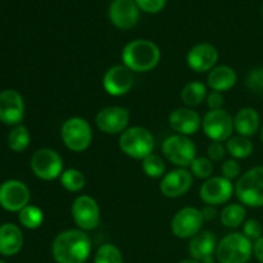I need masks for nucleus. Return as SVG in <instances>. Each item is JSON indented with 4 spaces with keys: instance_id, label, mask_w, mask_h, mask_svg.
<instances>
[{
    "instance_id": "f257e3e1",
    "label": "nucleus",
    "mask_w": 263,
    "mask_h": 263,
    "mask_svg": "<svg viewBox=\"0 0 263 263\" xmlns=\"http://www.w3.org/2000/svg\"><path fill=\"white\" fill-rule=\"evenodd\" d=\"M90 253L91 240L81 229L62 231L51 244V254L57 263H85Z\"/></svg>"
},
{
    "instance_id": "f03ea898",
    "label": "nucleus",
    "mask_w": 263,
    "mask_h": 263,
    "mask_svg": "<svg viewBox=\"0 0 263 263\" xmlns=\"http://www.w3.org/2000/svg\"><path fill=\"white\" fill-rule=\"evenodd\" d=\"M123 66L133 72H148L161 61V50L153 41L145 39L130 41L122 50Z\"/></svg>"
},
{
    "instance_id": "7ed1b4c3",
    "label": "nucleus",
    "mask_w": 263,
    "mask_h": 263,
    "mask_svg": "<svg viewBox=\"0 0 263 263\" xmlns=\"http://www.w3.org/2000/svg\"><path fill=\"white\" fill-rule=\"evenodd\" d=\"M253 254V244L244 234L233 233L218 243L216 257L220 263H248Z\"/></svg>"
},
{
    "instance_id": "20e7f679",
    "label": "nucleus",
    "mask_w": 263,
    "mask_h": 263,
    "mask_svg": "<svg viewBox=\"0 0 263 263\" xmlns=\"http://www.w3.org/2000/svg\"><path fill=\"white\" fill-rule=\"evenodd\" d=\"M120 148L127 157L134 159L146 158L153 153L154 138L152 133L140 126H134L123 131L120 136Z\"/></svg>"
},
{
    "instance_id": "39448f33",
    "label": "nucleus",
    "mask_w": 263,
    "mask_h": 263,
    "mask_svg": "<svg viewBox=\"0 0 263 263\" xmlns=\"http://www.w3.org/2000/svg\"><path fill=\"white\" fill-rule=\"evenodd\" d=\"M236 198L248 207H263V167L247 171L235 185Z\"/></svg>"
},
{
    "instance_id": "423d86ee",
    "label": "nucleus",
    "mask_w": 263,
    "mask_h": 263,
    "mask_svg": "<svg viewBox=\"0 0 263 263\" xmlns=\"http://www.w3.org/2000/svg\"><path fill=\"white\" fill-rule=\"evenodd\" d=\"M61 136L64 145L72 152H85L92 141V130L85 118L72 117L64 121L61 128Z\"/></svg>"
},
{
    "instance_id": "0eeeda50",
    "label": "nucleus",
    "mask_w": 263,
    "mask_h": 263,
    "mask_svg": "<svg viewBox=\"0 0 263 263\" xmlns=\"http://www.w3.org/2000/svg\"><path fill=\"white\" fill-rule=\"evenodd\" d=\"M164 158L180 168L190 167L197 158V146L192 139L184 135L168 136L162 145Z\"/></svg>"
},
{
    "instance_id": "6e6552de",
    "label": "nucleus",
    "mask_w": 263,
    "mask_h": 263,
    "mask_svg": "<svg viewBox=\"0 0 263 263\" xmlns=\"http://www.w3.org/2000/svg\"><path fill=\"white\" fill-rule=\"evenodd\" d=\"M30 164L35 176L44 181L58 179L63 172V159L55 151L49 148L36 151Z\"/></svg>"
},
{
    "instance_id": "1a4fd4ad",
    "label": "nucleus",
    "mask_w": 263,
    "mask_h": 263,
    "mask_svg": "<svg viewBox=\"0 0 263 263\" xmlns=\"http://www.w3.org/2000/svg\"><path fill=\"white\" fill-rule=\"evenodd\" d=\"M202 128L212 141L229 140L234 133V118L225 109L210 110L202 120Z\"/></svg>"
},
{
    "instance_id": "9d476101",
    "label": "nucleus",
    "mask_w": 263,
    "mask_h": 263,
    "mask_svg": "<svg viewBox=\"0 0 263 263\" xmlns=\"http://www.w3.org/2000/svg\"><path fill=\"white\" fill-rule=\"evenodd\" d=\"M71 215L81 230L89 231L98 228L100 222V208L97 200L89 195H80L73 200Z\"/></svg>"
},
{
    "instance_id": "9b49d317",
    "label": "nucleus",
    "mask_w": 263,
    "mask_h": 263,
    "mask_svg": "<svg viewBox=\"0 0 263 263\" xmlns=\"http://www.w3.org/2000/svg\"><path fill=\"white\" fill-rule=\"evenodd\" d=\"M203 218L200 210L194 207H185L174 216L171 222V230L174 235L180 239H192L202 231Z\"/></svg>"
},
{
    "instance_id": "f8f14e48",
    "label": "nucleus",
    "mask_w": 263,
    "mask_h": 263,
    "mask_svg": "<svg viewBox=\"0 0 263 263\" xmlns=\"http://www.w3.org/2000/svg\"><path fill=\"white\" fill-rule=\"evenodd\" d=\"M128 122H130V110L118 105L103 108L95 117L98 128L108 135L122 134L123 131L127 130Z\"/></svg>"
},
{
    "instance_id": "ddd939ff",
    "label": "nucleus",
    "mask_w": 263,
    "mask_h": 263,
    "mask_svg": "<svg viewBox=\"0 0 263 263\" xmlns=\"http://www.w3.org/2000/svg\"><path fill=\"white\" fill-rule=\"evenodd\" d=\"M30 202V190L18 180H8L0 186V204L10 212H21Z\"/></svg>"
},
{
    "instance_id": "4468645a",
    "label": "nucleus",
    "mask_w": 263,
    "mask_h": 263,
    "mask_svg": "<svg viewBox=\"0 0 263 263\" xmlns=\"http://www.w3.org/2000/svg\"><path fill=\"white\" fill-rule=\"evenodd\" d=\"M234 194V185L223 176L210 177L200 186V199L208 205H220L230 200Z\"/></svg>"
},
{
    "instance_id": "2eb2a0df",
    "label": "nucleus",
    "mask_w": 263,
    "mask_h": 263,
    "mask_svg": "<svg viewBox=\"0 0 263 263\" xmlns=\"http://www.w3.org/2000/svg\"><path fill=\"white\" fill-rule=\"evenodd\" d=\"M135 0H113L109 5V20L121 30H130L138 23L140 12Z\"/></svg>"
},
{
    "instance_id": "dca6fc26",
    "label": "nucleus",
    "mask_w": 263,
    "mask_h": 263,
    "mask_svg": "<svg viewBox=\"0 0 263 263\" xmlns=\"http://www.w3.org/2000/svg\"><path fill=\"white\" fill-rule=\"evenodd\" d=\"M134 86L133 71L126 66H113L103 77V87L112 97H122Z\"/></svg>"
},
{
    "instance_id": "f3484780",
    "label": "nucleus",
    "mask_w": 263,
    "mask_h": 263,
    "mask_svg": "<svg viewBox=\"0 0 263 263\" xmlns=\"http://www.w3.org/2000/svg\"><path fill=\"white\" fill-rule=\"evenodd\" d=\"M25 117V103L18 91L12 89L0 92V121L5 125H20Z\"/></svg>"
},
{
    "instance_id": "a211bd4d",
    "label": "nucleus",
    "mask_w": 263,
    "mask_h": 263,
    "mask_svg": "<svg viewBox=\"0 0 263 263\" xmlns=\"http://www.w3.org/2000/svg\"><path fill=\"white\" fill-rule=\"evenodd\" d=\"M193 185V175L185 168L172 170L159 184V190L167 198H180L186 194Z\"/></svg>"
},
{
    "instance_id": "6ab92c4d",
    "label": "nucleus",
    "mask_w": 263,
    "mask_h": 263,
    "mask_svg": "<svg viewBox=\"0 0 263 263\" xmlns=\"http://www.w3.org/2000/svg\"><path fill=\"white\" fill-rule=\"evenodd\" d=\"M218 61V51L212 44L203 43L193 46L186 57L187 66L198 73L212 71Z\"/></svg>"
},
{
    "instance_id": "aec40b11",
    "label": "nucleus",
    "mask_w": 263,
    "mask_h": 263,
    "mask_svg": "<svg viewBox=\"0 0 263 263\" xmlns=\"http://www.w3.org/2000/svg\"><path fill=\"white\" fill-rule=\"evenodd\" d=\"M170 126L179 135H194L202 127V118L190 108H177L168 117Z\"/></svg>"
},
{
    "instance_id": "412c9836",
    "label": "nucleus",
    "mask_w": 263,
    "mask_h": 263,
    "mask_svg": "<svg viewBox=\"0 0 263 263\" xmlns=\"http://www.w3.org/2000/svg\"><path fill=\"white\" fill-rule=\"evenodd\" d=\"M217 239L210 230H203L193 236L189 243V254L192 258L202 262L207 257L213 256L217 249Z\"/></svg>"
},
{
    "instance_id": "4be33fe9",
    "label": "nucleus",
    "mask_w": 263,
    "mask_h": 263,
    "mask_svg": "<svg viewBox=\"0 0 263 263\" xmlns=\"http://www.w3.org/2000/svg\"><path fill=\"white\" fill-rule=\"evenodd\" d=\"M23 234L20 228L13 223H4L0 226V254L14 256L22 249Z\"/></svg>"
},
{
    "instance_id": "5701e85b",
    "label": "nucleus",
    "mask_w": 263,
    "mask_h": 263,
    "mask_svg": "<svg viewBox=\"0 0 263 263\" xmlns=\"http://www.w3.org/2000/svg\"><path fill=\"white\" fill-rule=\"evenodd\" d=\"M259 122H261V118L254 108H241L234 117V128L236 130L238 135L251 138V136L256 135V133L258 131Z\"/></svg>"
},
{
    "instance_id": "b1692460",
    "label": "nucleus",
    "mask_w": 263,
    "mask_h": 263,
    "mask_svg": "<svg viewBox=\"0 0 263 263\" xmlns=\"http://www.w3.org/2000/svg\"><path fill=\"white\" fill-rule=\"evenodd\" d=\"M236 72L229 66L215 67L207 77V84L213 91H228L231 90L236 84Z\"/></svg>"
},
{
    "instance_id": "393cba45",
    "label": "nucleus",
    "mask_w": 263,
    "mask_h": 263,
    "mask_svg": "<svg viewBox=\"0 0 263 263\" xmlns=\"http://www.w3.org/2000/svg\"><path fill=\"white\" fill-rule=\"evenodd\" d=\"M204 99H207V87L200 81L189 82L181 91V100L187 107H197Z\"/></svg>"
},
{
    "instance_id": "a878e982",
    "label": "nucleus",
    "mask_w": 263,
    "mask_h": 263,
    "mask_svg": "<svg viewBox=\"0 0 263 263\" xmlns=\"http://www.w3.org/2000/svg\"><path fill=\"white\" fill-rule=\"evenodd\" d=\"M246 207L243 204H239V203L226 205L220 213L221 223L226 228H238V226L243 225L246 222Z\"/></svg>"
},
{
    "instance_id": "bb28decb",
    "label": "nucleus",
    "mask_w": 263,
    "mask_h": 263,
    "mask_svg": "<svg viewBox=\"0 0 263 263\" xmlns=\"http://www.w3.org/2000/svg\"><path fill=\"white\" fill-rule=\"evenodd\" d=\"M226 149L235 159H246L253 153V143L246 136H231L226 143Z\"/></svg>"
},
{
    "instance_id": "cd10ccee",
    "label": "nucleus",
    "mask_w": 263,
    "mask_h": 263,
    "mask_svg": "<svg viewBox=\"0 0 263 263\" xmlns=\"http://www.w3.org/2000/svg\"><path fill=\"white\" fill-rule=\"evenodd\" d=\"M30 133H28L27 127L23 125L15 126L8 136V145L13 152H17V153H21L25 149H27V146L30 145Z\"/></svg>"
},
{
    "instance_id": "c85d7f7f",
    "label": "nucleus",
    "mask_w": 263,
    "mask_h": 263,
    "mask_svg": "<svg viewBox=\"0 0 263 263\" xmlns=\"http://www.w3.org/2000/svg\"><path fill=\"white\" fill-rule=\"evenodd\" d=\"M61 184L68 192L77 193L84 189L85 184H86V179H85L84 174L81 171L76 168H71L62 172Z\"/></svg>"
},
{
    "instance_id": "c756f323",
    "label": "nucleus",
    "mask_w": 263,
    "mask_h": 263,
    "mask_svg": "<svg viewBox=\"0 0 263 263\" xmlns=\"http://www.w3.org/2000/svg\"><path fill=\"white\" fill-rule=\"evenodd\" d=\"M18 218L26 229L35 230V229L40 228L41 223H43L44 213L40 208L35 207V205H27L21 211Z\"/></svg>"
},
{
    "instance_id": "7c9ffc66",
    "label": "nucleus",
    "mask_w": 263,
    "mask_h": 263,
    "mask_svg": "<svg viewBox=\"0 0 263 263\" xmlns=\"http://www.w3.org/2000/svg\"><path fill=\"white\" fill-rule=\"evenodd\" d=\"M143 171L145 175L152 179H158V177L163 176L164 171H166V166H164V161L162 157L158 154L152 153L146 158L143 159Z\"/></svg>"
},
{
    "instance_id": "2f4dec72",
    "label": "nucleus",
    "mask_w": 263,
    "mask_h": 263,
    "mask_svg": "<svg viewBox=\"0 0 263 263\" xmlns=\"http://www.w3.org/2000/svg\"><path fill=\"white\" fill-rule=\"evenodd\" d=\"M94 263H123V257L116 246L103 244L95 254Z\"/></svg>"
},
{
    "instance_id": "473e14b6",
    "label": "nucleus",
    "mask_w": 263,
    "mask_h": 263,
    "mask_svg": "<svg viewBox=\"0 0 263 263\" xmlns=\"http://www.w3.org/2000/svg\"><path fill=\"white\" fill-rule=\"evenodd\" d=\"M190 170H192L193 176L198 177V179L208 180L213 174V163L210 158L197 157L190 164Z\"/></svg>"
},
{
    "instance_id": "72a5a7b5",
    "label": "nucleus",
    "mask_w": 263,
    "mask_h": 263,
    "mask_svg": "<svg viewBox=\"0 0 263 263\" xmlns=\"http://www.w3.org/2000/svg\"><path fill=\"white\" fill-rule=\"evenodd\" d=\"M247 86L256 94H263V67L253 68L247 77Z\"/></svg>"
},
{
    "instance_id": "f704fd0d",
    "label": "nucleus",
    "mask_w": 263,
    "mask_h": 263,
    "mask_svg": "<svg viewBox=\"0 0 263 263\" xmlns=\"http://www.w3.org/2000/svg\"><path fill=\"white\" fill-rule=\"evenodd\" d=\"M243 234L249 239V240L256 241L257 239L263 236V229L261 222L257 220H253V218L247 220L246 222L243 223Z\"/></svg>"
},
{
    "instance_id": "c9c22d12",
    "label": "nucleus",
    "mask_w": 263,
    "mask_h": 263,
    "mask_svg": "<svg viewBox=\"0 0 263 263\" xmlns=\"http://www.w3.org/2000/svg\"><path fill=\"white\" fill-rule=\"evenodd\" d=\"M240 171L241 167L236 159H228V161L223 162L222 166H221V174H222V176L225 177V179L230 180V181H233L234 179L239 177Z\"/></svg>"
},
{
    "instance_id": "e433bc0d",
    "label": "nucleus",
    "mask_w": 263,
    "mask_h": 263,
    "mask_svg": "<svg viewBox=\"0 0 263 263\" xmlns=\"http://www.w3.org/2000/svg\"><path fill=\"white\" fill-rule=\"evenodd\" d=\"M139 9L146 13H158L166 5V0H135Z\"/></svg>"
},
{
    "instance_id": "4c0bfd02",
    "label": "nucleus",
    "mask_w": 263,
    "mask_h": 263,
    "mask_svg": "<svg viewBox=\"0 0 263 263\" xmlns=\"http://www.w3.org/2000/svg\"><path fill=\"white\" fill-rule=\"evenodd\" d=\"M226 151L228 149L223 146L222 143H218V141H212V143L208 145V149H207V153H208V158L211 159V161H222L223 158H225V154H226Z\"/></svg>"
},
{
    "instance_id": "58836bf2",
    "label": "nucleus",
    "mask_w": 263,
    "mask_h": 263,
    "mask_svg": "<svg viewBox=\"0 0 263 263\" xmlns=\"http://www.w3.org/2000/svg\"><path fill=\"white\" fill-rule=\"evenodd\" d=\"M223 103H225V99H223L222 92L213 91L212 90V92H210V94L207 95V104L211 110L222 109Z\"/></svg>"
},
{
    "instance_id": "ea45409f",
    "label": "nucleus",
    "mask_w": 263,
    "mask_h": 263,
    "mask_svg": "<svg viewBox=\"0 0 263 263\" xmlns=\"http://www.w3.org/2000/svg\"><path fill=\"white\" fill-rule=\"evenodd\" d=\"M200 212H202L204 221H212L217 217V211H216L215 205L207 204L204 208H203V210H200Z\"/></svg>"
},
{
    "instance_id": "a19ab883",
    "label": "nucleus",
    "mask_w": 263,
    "mask_h": 263,
    "mask_svg": "<svg viewBox=\"0 0 263 263\" xmlns=\"http://www.w3.org/2000/svg\"><path fill=\"white\" fill-rule=\"evenodd\" d=\"M253 254L258 262L263 263V236L257 239L253 244Z\"/></svg>"
},
{
    "instance_id": "79ce46f5",
    "label": "nucleus",
    "mask_w": 263,
    "mask_h": 263,
    "mask_svg": "<svg viewBox=\"0 0 263 263\" xmlns=\"http://www.w3.org/2000/svg\"><path fill=\"white\" fill-rule=\"evenodd\" d=\"M200 263H215V257H213V256L207 257V258L203 259V261L200 262Z\"/></svg>"
},
{
    "instance_id": "37998d69",
    "label": "nucleus",
    "mask_w": 263,
    "mask_h": 263,
    "mask_svg": "<svg viewBox=\"0 0 263 263\" xmlns=\"http://www.w3.org/2000/svg\"><path fill=\"white\" fill-rule=\"evenodd\" d=\"M179 263H200V262L197 261V259H194V258H189V259H184V261H181Z\"/></svg>"
},
{
    "instance_id": "c03bdc74",
    "label": "nucleus",
    "mask_w": 263,
    "mask_h": 263,
    "mask_svg": "<svg viewBox=\"0 0 263 263\" xmlns=\"http://www.w3.org/2000/svg\"><path fill=\"white\" fill-rule=\"evenodd\" d=\"M259 138H261V141L263 143V126L261 127V133H259Z\"/></svg>"
},
{
    "instance_id": "a18cd8bd",
    "label": "nucleus",
    "mask_w": 263,
    "mask_h": 263,
    "mask_svg": "<svg viewBox=\"0 0 263 263\" xmlns=\"http://www.w3.org/2000/svg\"><path fill=\"white\" fill-rule=\"evenodd\" d=\"M0 263H5V262L4 261H0Z\"/></svg>"
}]
</instances>
